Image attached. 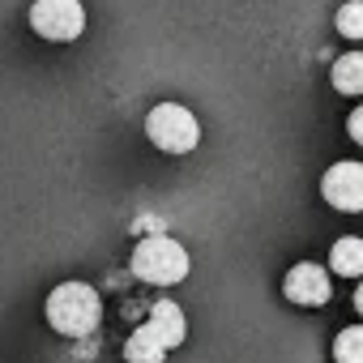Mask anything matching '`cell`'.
Listing matches in <instances>:
<instances>
[{
	"label": "cell",
	"mask_w": 363,
	"mask_h": 363,
	"mask_svg": "<svg viewBox=\"0 0 363 363\" xmlns=\"http://www.w3.org/2000/svg\"><path fill=\"white\" fill-rule=\"evenodd\" d=\"M99 316H103V299L90 282H60L48 295V325L65 337H77V342L94 337Z\"/></svg>",
	"instance_id": "cell-1"
},
{
	"label": "cell",
	"mask_w": 363,
	"mask_h": 363,
	"mask_svg": "<svg viewBox=\"0 0 363 363\" xmlns=\"http://www.w3.org/2000/svg\"><path fill=\"white\" fill-rule=\"evenodd\" d=\"M133 274L141 282H150V286H175L189 274V252L171 235H145L133 248Z\"/></svg>",
	"instance_id": "cell-2"
},
{
	"label": "cell",
	"mask_w": 363,
	"mask_h": 363,
	"mask_svg": "<svg viewBox=\"0 0 363 363\" xmlns=\"http://www.w3.org/2000/svg\"><path fill=\"white\" fill-rule=\"evenodd\" d=\"M145 137L162 150V154H189L197 150L201 141V124L189 107H179V103H158L150 107L145 116Z\"/></svg>",
	"instance_id": "cell-3"
},
{
	"label": "cell",
	"mask_w": 363,
	"mask_h": 363,
	"mask_svg": "<svg viewBox=\"0 0 363 363\" xmlns=\"http://www.w3.org/2000/svg\"><path fill=\"white\" fill-rule=\"evenodd\" d=\"M30 26H35V35L52 39V43H69L86 30V9H82V0H35Z\"/></svg>",
	"instance_id": "cell-4"
},
{
	"label": "cell",
	"mask_w": 363,
	"mask_h": 363,
	"mask_svg": "<svg viewBox=\"0 0 363 363\" xmlns=\"http://www.w3.org/2000/svg\"><path fill=\"white\" fill-rule=\"evenodd\" d=\"M320 193L329 206H337L346 214L363 210V162H333L320 175Z\"/></svg>",
	"instance_id": "cell-5"
},
{
	"label": "cell",
	"mask_w": 363,
	"mask_h": 363,
	"mask_svg": "<svg viewBox=\"0 0 363 363\" xmlns=\"http://www.w3.org/2000/svg\"><path fill=\"white\" fill-rule=\"evenodd\" d=\"M282 291H286V299H291V303L320 308V303H329V295H333V282H329V274H325L316 261H299L295 269H286V278H282Z\"/></svg>",
	"instance_id": "cell-6"
},
{
	"label": "cell",
	"mask_w": 363,
	"mask_h": 363,
	"mask_svg": "<svg viewBox=\"0 0 363 363\" xmlns=\"http://www.w3.org/2000/svg\"><path fill=\"white\" fill-rule=\"evenodd\" d=\"M145 329L171 350V346H179L184 342V333H189V320H184V308L179 303H171V299H158L154 308H150V320H145Z\"/></svg>",
	"instance_id": "cell-7"
},
{
	"label": "cell",
	"mask_w": 363,
	"mask_h": 363,
	"mask_svg": "<svg viewBox=\"0 0 363 363\" xmlns=\"http://www.w3.org/2000/svg\"><path fill=\"white\" fill-rule=\"evenodd\" d=\"M333 90L342 94H363V52H346L333 60Z\"/></svg>",
	"instance_id": "cell-8"
},
{
	"label": "cell",
	"mask_w": 363,
	"mask_h": 363,
	"mask_svg": "<svg viewBox=\"0 0 363 363\" xmlns=\"http://www.w3.org/2000/svg\"><path fill=\"white\" fill-rule=\"evenodd\" d=\"M124 359H128V363H162V359H167V346L141 325V329H133V337L124 342Z\"/></svg>",
	"instance_id": "cell-9"
},
{
	"label": "cell",
	"mask_w": 363,
	"mask_h": 363,
	"mask_svg": "<svg viewBox=\"0 0 363 363\" xmlns=\"http://www.w3.org/2000/svg\"><path fill=\"white\" fill-rule=\"evenodd\" d=\"M333 274L342 278H363V240L359 235H346L333 244Z\"/></svg>",
	"instance_id": "cell-10"
},
{
	"label": "cell",
	"mask_w": 363,
	"mask_h": 363,
	"mask_svg": "<svg viewBox=\"0 0 363 363\" xmlns=\"http://www.w3.org/2000/svg\"><path fill=\"white\" fill-rule=\"evenodd\" d=\"M333 359H337V363H363V325H350V329L337 333Z\"/></svg>",
	"instance_id": "cell-11"
},
{
	"label": "cell",
	"mask_w": 363,
	"mask_h": 363,
	"mask_svg": "<svg viewBox=\"0 0 363 363\" xmlns=\"http://www.w3.org/2000/svg\"><path fill=\"white\" fill-rule=\"evenodd\" d=\"M333 26L342 39H363V0H346L333 18Z\"/></svg>",
	"instance_id": "cell-12"
},
{
	"label": "cell",
	"mask_w": 363,
	"mask_h": 363,
	"mask_svg": "<svg viewBox=\"0 0 363 363\" xmlns=\"http://www.w3.org/2000/svg\"><path fill=\"white\" fill-rule=\"evenodd\" d=\"M346 133H350V137L363 145V107H354V111H350V120H346Z\"/></svg>",
	"instance_id": "cell-13"
},
{
	"label": "cell",
	"mask_w": 363,
	"mask_h": 363,
	"mask_svg": "<svg viewBox=\"0 0 363 363\" xmlns=\"http://www.w3.org/2000/svg\"><path fill=\"white\" fill-rule=\"evenodd\" d=\"M94 350H99V342H94V337H90V342H86V337L77 342V359H94Z\"/></svg>",
	"instance_id": "cell-14"
},
{
	"label": "cell",
	"mask_w": 363,
	"mask_h": 363,
	"mask_svg": "<svg viewBox=\"0 0 363 363\" xmlns=\"http://www.w3.org/2000/svg\"><path fill=\"white\" fill-rule=\"evenodd\" d=\"M354 312H359V316H363V282H359V286H354Z\"/></svg>",
	"instance_id": "cell-15"
}]
</instances>
